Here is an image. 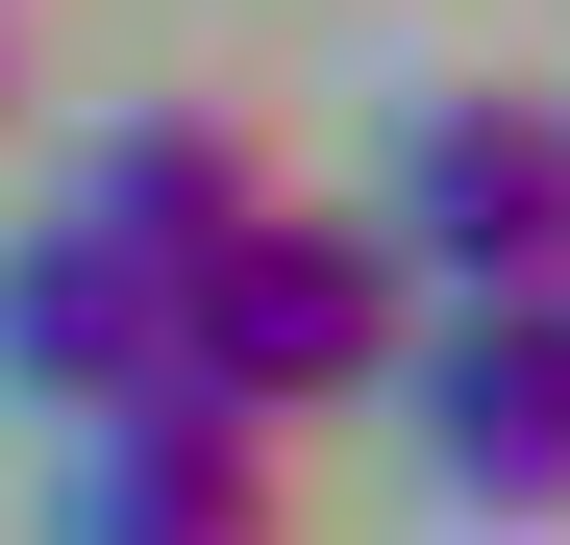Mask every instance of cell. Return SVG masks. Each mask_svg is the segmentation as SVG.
<instances>
[{
	"label": "cell",
	"mask_w": 570,
	"mask_h": 545,
	"mask_svg": "<svg viewBox=\"0 0 570 545\" xmlns=\"http://www.w3.org/2000/svg\"><path fill=\"white\" fill-rule=\"evenodd\" d=\"M174 373H199V397H248V422L372 397V373H397V248H372V224H323V199H248L199 272H174Z\"/></svg>",
	"instance_id": "1"
},
{
	"label": "cell",
	"mask_w": 570,
	"mask_h": 545,
	"mask_svg": "<svg viewBox=\"0 0 570 545\" xmlns=\"http://www.w3.org/2000/svg\"><path fill=\"white\" fill-rule=\"evenodd\" d=\"M50 545H273V422H248V397H199V373H125V397H75Z\"/></svg>",
	"instance_id": "2"
},
{
	"label": "cell",
	"mask_w": 570,
	"mask_h": 545,
	"mask_svg": "<svg viewBox=\"0 0 570 545\" xmlns=\"http://www.w3.org/2000/svg\"><path fill=\"white\" fill-rule=\"evenodd\" d=\"M397 422H422V472H446L471 521H546V472H570V323H546V272L397 323Z\"/></svg>",
	"instance_id": "3"
},
{
	"label": "cell",
	"mask_w": 570,
	"mask_h": 545,
	"mask_svg": "<svg viewBox=\"0 0 570 545\" xmlns=\"http://www.w3.org/2000/svg\"><path fill=\"white\" fill-rule=\"evenodd\" d=\"M372 248H397V298H521L546 272V100H422Z\"/></svg>",
	"instance_id": "4"
},
{
	"label": "cell",
	"mask_w": 570,
	"mask_h": 545,
	"mask_svg": "<svg viewBox=\"0 0 570 545\" xmlns=\"http://www.w3.org/2000/svg\"><path fill=\"white\" fill-rule=\"evenodd\" d=\"M125 373H174V272H125L100 224H26V248H0V397L75 422V397H125Z\"/></svg>",
	"instance_id": "5"
},
{
	"label": "cell",
	"mask_w": 570,
	"mask_h": 545,
	"mask_svg": "<svg viewBox=\"0 0 570 545\" xmlns=\"http://www.w3.org/2000/svg\"><path fill=\"white\" fill-rule=\"evenodd\" d=\"M248 199H273V149H248L224 100H149V125H100V149H75V199H50V224H100L125 272H199Z\"/></svg>",
	"instance_id": "6"
},
{
	"label": "cell",
	"mask_w": 570,
	"mask_h": 545,
	"mask_svg": "<svg viewBox=\"0 0 570 545\" xmlns=\"http://www.w3.org/2000/svg\"><path fill=\"white\" fill-rule=\"evenodd\" d=\"M0 100H26V26H0Z\"/></svg>",
	"instance_id": "7"
}]
</instances>
